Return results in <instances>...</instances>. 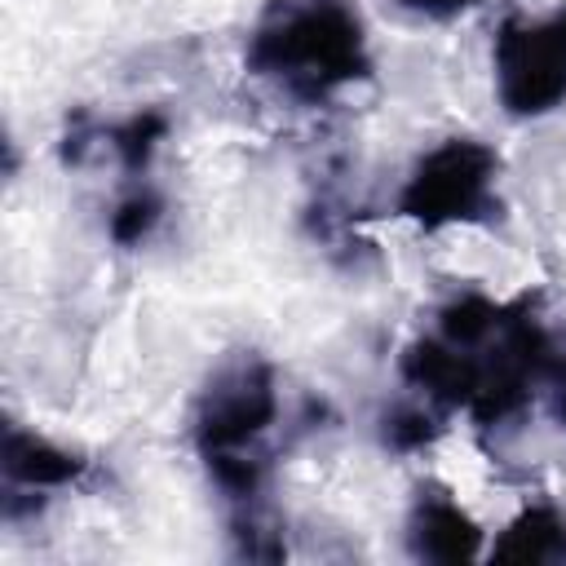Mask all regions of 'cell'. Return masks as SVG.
<instances>
[{
	"label": "cell",
	"mask_w": 566,
	"mask_h": 566,
	"mask_svg": "<svg viewBox=\"0 0 566 566\" xmlns=\"http://www.w3.org/2000/svg\"><path fill=\"white\" fill-rule=\"evenodd\" d=\"M248 71L318 102L371 71L363 18L345 0H270L248 35Z\"/></svg>",
	"instance_id": "obj_1"
},
{
	"label": "cell",
	"mask_w": 566,
	"mask_h": 566,
	"mask_svg": "<svg viewBox=\"0 0 566 566\" xmlns=\"http://www.w3.org/2000/svg\"><path fill=\"white\" fill-rule=\"evenodd\" d=\"M279 424L274 367L261 354L226 358L195 398L190 433L208 478L234 504H256L270 478V433Z\"/></svg>",
	"instance_id": "obj_2"
},
{
	"label": "cell",
	"mask_w": 566,
	"mask_h": 566,
	"mask_svg": "<svg viewBox=\"0 0 566 566\" xmlns=\"http://www.w3.org/2000/svg\"><path fill=\"white\" fill-rule=\"evenodd\" d=\"M495 177H500V155L486 142L447 137L411 168L398 195V212L420 221L424 230L478 221L495 208Z\"/></svg>",
	"instance_id": "obj_3"
},
{
	"label": "cell",
	"mask_w": 566,
	"mask_h": 566,
	"mask_svg": "<svg viewBox=\"0 0 566 566\" xmlns=\"http://www.w3.org/2000/svg\"><path fill=\"white\" fill-rule=\"evenodd\" d=\"M495 97L509 115L535 119L566 102V9L522 22L509 18L491 49Z\"/></svg>",
	"instance_id": "obj_4"
},
{
	"label": "cell",
	"mask_w": 566,
	"mask_h": 566,
	"mask_svg": "<svg viewBox=\"0 0 566 566\" xmlns=\"http://www.w3.org/2000/svg\"><path fill=\"white\" fill-rule=\"evenodd\" d=\"M407 548L420 562H469L482 548V531L447 491L420 486L407 513Z\"/></svg>",
	"instance_id": "obj_5"
},
{
	"label": "cell",
	"mask_w": 566,
	"mask_h": 566,
	"mask_svg": "<svg viewBox=\"0 0 566 566\" xmlns=\"http://www.w3.org/2000/svg\"><path fill=\"white\" fill-rule=\"evenodd\" d=\"M0 455H4V478H9V486H22V491L71 486V482H80V473L88 469L84 455L66 451V447H57V442H49V438L22 429V424H9V429H4Z\"/></svg>",
	"instance_id": "obj_6"
},
{
	"label": "cell",
	"mask_w": 566,
	"mask_h": 566,
	"mask_svg": "<svg viewBox=\"0 0 566 566\" xmlns=\"http://www.w3.org/2000/svg\"><path fill=\"white\" fill-rule=\"evenodd\" d=\"M491 562H566V517L553 504L522 509L491 544Z\"/></svg>",
	"instance_id": "obj_7"
},
{
	"label": "cell",
	"mask_w": 566,
	"mask_h": 566,
	"mask_svg": "<svg viewBox=\"0 0 566 566\" xmlns=\"http://www.w3.org/2000/svg\"><path fill=\"white\" fill-rule=\"evenodd\" d=\"M164 115H155V111H146V115H133V119H124L119 128H111L106 137H111V150L119 155V164L124 168H146L150 164V155H155V146H159V137H164Z\"/></svg>",
	"instance_id": "obj_8"
},
{
	"label": "cell",
	"mask_w": 566,
	"mask_h": 566,
	"mask_svg": "<svg viewBox=\"0 0 566 566\" xmlns=\"http://www.w3.org/2000/svg\"><path fill=\"white\" fill-rule=\"evenodd\" d=\"M159 217H164V199L142 186V190H133V195H124L115 203V212H111V239L124 243V248H133V243H142L159 226Z\"/></svg>",
	"instance_id": "obj_9"
},
{
	"label": "cell",
	"mask_w": 566,
	"mask_h": 566,
	"mask_svg": "<svg viewBox=\"0 0 566 566\" xmlns=\"http://www.w3.org/2000/svg\"><path fill=\"white\" fill-rule=\"evenodd\" d=\"M433 433H438V416H433L429 407H416V402L394 407V411L385 416V424H380V438H385V447H394V451H416V447H424Z\"/></svg>",
	"instance_id": "obj_10"
},
{
	"label": "cell",
	"mask_w": 566,
	"mask_h": 566,
	"mask_svg": "<svg viewBox=\"0 0 566 566\" xmlns=\"http://www.w3.org/2000/svg\"><path fill=\"white\" fill-rule=\"evenodd\" d=\"M539 385L548 389V411H553V420L566 429V349L553 345V358H548Z\"/></svg>",
	"instance_id": "obj_11"
},
{
	"label": "cell",
	"mask_w": 566,
	"mask_h": 566,
	"mask_svg": "<svg viewBox=\"0 0 566 566\" xmlns=\"http://www.w3.org/2000/svg\"><path fill=\"white\" fill-rule=\"evenodd\" d=\"M398 4L411 9V13H420V18H438V22H447V18L464 13V9H473L478 0H398Z\"/></svg>",
	"instance_id": "obj_12"
}]
</instances>
